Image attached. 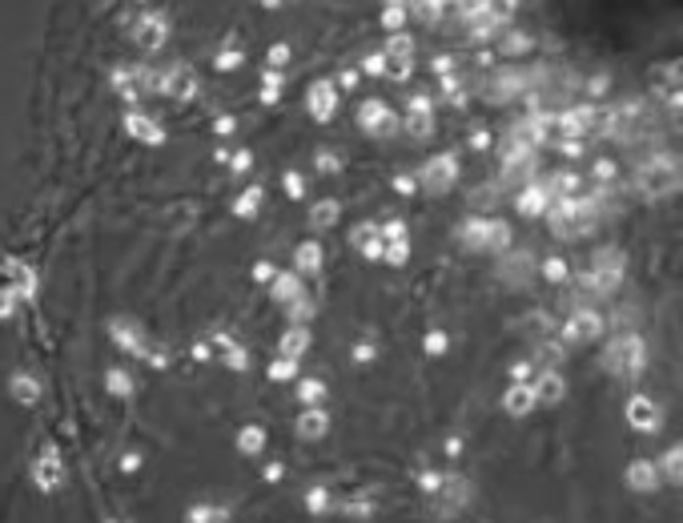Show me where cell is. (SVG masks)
<instances>
[{
  "label": "cell",
  "instance_id": "8d00e7d4",
  "mask_svg": "<svg viewBox=\"0 0 683 523\" xmlns=\"http://www.w3.org/2000/svg\"><path fill=\"white\" fill-rule=\"evenodd\" d=\"M302 190H305L302 177H298V174H285V194H289V197H302Z\"/></svg>",
  "mask_w": 683,
  "mask_h": 523
},
{
  "label": "cell",
  "instance_id": "ffe728a7",
  "mask_svg": "<svg viewBox=\"0 0 683 523\" xmlns=\"http://www.w3.org/2000/svg\"><path fill=\"white\" fill-rule=\"evenodd\" d=\"M305 347H310V334H305L302 326H294V330H289V334L282 338V350H285V358H298V354H302Z\"/></svg>",
  "mask_w": 683,
  "mask_h": 523
},
{
  "label": "cell",
  "instance_id": "1f68e13d",
  "mask_svg": "<svg viewBox=\"0 0 683 523\" xmlns=\"http://www.w3.org/2000/svg\"><path fill=\"white\" fill-rule=\"evenodd\" d=\"M366 73H370V77H382V73H390V57H382V53L366 57Z\"/></svg>",
  "mask_w": 683,
  "mask_h": 523
},
{
  "label": "cell",
  "instance_id": "30bf717a",
  "mask_svg": "<svg viewBox=\"0 0 683 523\" xmlns=\"http://www.w3.org/2000/svg\"><path fill=\"white\" fill-rule=\"evenodd\" d=\"M627 483H631V491H655L659 487V467H651L647 459H635L627 467Z\"/></svg>",
  "mask_w": 683,
  "mask_h": 523
},
{
  "label": "cell",
  "instance_id": "f1b7e54d",
  "mask_svg": "<svg viewBox=\"0 0 683 523\" xmlns=\"http://www.w3.org/2000/svg\"><path fill=\"white\" fill-rule=\"evenodd\" d=\"M527 49H531V40L523 37V33H511V37L503 40V53H507V57H514V53H527Z\"/></svg>",
  "mask_w": 683,
  "mask_h": 523
},
{
  "label": "cell",
  "instance_id": "bcb514c9",
  "mask_svg": "<svg viewBox=\"0 0 683 523\" xmlns=\"http://www.w3.org/2000/svg\"><path fill=\"white\" fill-rule=\"evenodd\" d=\"M253 278H258V282H266V278H273V270H269L266 262H262V266H258V270H253Z\"/></svg>",
  "mask_w": 683,
  "mask_h": 523
},
{
  "label": "cell",
  "instance_id": "277c9868",
  "mask_svg": "<svg viewBox=\"0 0 683 523\" xmlns=\"http://www.w3.org/2000/svg\"><path fill=\"white\" fill-rule=\"evenodd\" d=\"M458 177V157L455 153H438L426 169H422V185L430 190V194H446L450 185H455Z\"/></svg>",
  "mask_w": 683,
  "mask_h": 523
},
{
  "label": "cell",
  "instance_id": "484cf974",
  "mask_svg": "<svg viewBox=\"0 0 683 523\" xmlns=\"http://www.w3.org/2000/svg\"><path fill=\"white\" fill-rule=\"evenodd\" d=\"M543 278H547V282H563V278H567V262H563V258H547V262H543Z\"/></svg>",
  "mask_w": 683,
  "mask_h": 523
},
{
  "label": "cell",
  "instance_id": "4316f807",
  "mask_svg": "<svg viewBox=\"0 0 683 523\" xmlns=\"http://www.w3.org/2000/svg\"><path fill=\"white\" fill-rule=\"evenodd\" d=\"M294 374H298V358H285V354L269 367V379H294Z\"/></svg>",
  "mask_w": 683,
  "mask_h": 523
},
{
  "label": "cell",
  "instance_id": "7a4b0ae2",
  "mask_svg": "<svg viewBox=\"0 0 683 523\" xmlns=\"http://www.w3.org/2000/svg\"><path fill=\"white\" fill-rule=\"evenodd\" d=\"M635 185H639L647 197H664V194H671V190L680 185V165H675V161H667V157H659V161H651V165H643V169H639Z\"/></svg>",
  "mask_w": 683,
  "mask_h": 523
},
{
  "label": "cell",
  "instance_id": "cb8c5ba5",
  "mask_svg": "<svg viewBox=\"0 0 683 523\" xmlns=\"http://www.w3.org/2000/svg\"><path fill=\"white\" fill-rule=\"evenodd\" d=\"M410 53H414V44H410V37H390V44H386V57H394V60H410Z\"/></svg>",
  "mask_w": 683,
  "mask_h": 523
},
{
  "label": "cell",
  "instance_id": "b9f144b4",
  "mask_svg": "<svg viewBox=\"0 0 683 523\" xmlns=\"http://www.w3.org/2000/svg\"><path fill=\"white\" fill-rule=\"evenodd\" d=\"M450 65H455V60H450V57H438V60H435V69H438V73H442V77H450Z\"/></svg>",
  "mask_w": 683,
  "mask_h": 523
},
{
  "label": "cell",
  "instance_id": "83f0119b",
  "mask_svg": "<svg viewBox=\"0 0 683 523\" xmlns=\"http://www.w3.org/2000/svg\"><path fill=\"white\" fill-rule=\"evenodd\" d=\"M406 254H410V242H406V238H402V242H386V258H390V266H402Z\"/></svg>",
  "mask_w": 683,
  "mask_h": 523
},
{
  "label": "cell",
  "instance_id": "ac0fdd59",
  "mask_svg": "<svg viewBox=\"0 0 683 523\" xmlns=\"http://www.w3.org/2000/svg\"><path fill=\"white\" fill-rule=\"evenodd\" d=\"M354 246H362V254H366V258H378V254H382L378 230H374V226H358V230H354Z\"/></svg>",
  "mask_w": 683,
  "mask_h": 523
},
{
  "label": "cell",
  "instance_id": "e575fe53",
  "mask_svg": "<svg viewBox=\"0 0 683 523\" xmlns=\"http://www.w3.org/2000/svg\"><path fill=\"white\" fill-rule=\"evenodd\" d=\"M402 20H406L402 8H386V13H382V24H386V28H402Z\"/></svg>",
  "mask_w": 683,
  "mask_h": 523
},
{
  "label": "cell",
  "instance_id": "2e32d148",
  "mask_svg": "<svg viewBox=\"0 0 683 523\" xmlns=\"http://www.w3.org/2000/svg\"><path fill=\"white\" fill-rule=\"evenodd\" d=\"M563 390H567V383H563V374H559V370H547V374L539 379V387H534V395H539L543 403H559V399H563Z\"/></svg>",
  "mask_w": 683,
  "mask_h": 523
},
{
  "label": "cell",
  "instance_id": "7dc6e473",
  "mask_svg": "<svg viewBox=\"0 0 683 523\" xmlns=\"http://www.w3.org/2000/svg\"><path fill=\"white\" fill-rule=\"evenodd\" d=\"M358 85V73H342V89H354Z\"/></svg>",
  "mask_w": 683,
  "mask_h": 523
},
{
  "label": "cell",
  "instance_id": "4fadbf2b",
  "mask_svg": "<svg viewBox=\"0 0 683 523\" xmlns=\"http://www.w3.org/2000/svg\"><path fill=\"white\" fill-rule=\"evenodd\" d=\"M591 121H595L591 105H575V109H567V113L559 117V129H563V137H583V129H587Z\"/></svg>",
  "mask_w": 683,
  "mask_h": 523
},
{
  "label": "cell",
  "instance_id": "8992f818",
  "mask_svg": "<svg viewBox=\"0 0 683 523\" xmlns=\"http://www.w3.org/2000/svg\"><path fill=\"white\" fill-rule=\"evenodd\" d=\"M627 423L635 426V431H659V407L647 395H635L627 403Z\"/></svg>",
  "mask_w": 683,
  "mask_h": 523
},
{
  "label": "cell",
  "instance_id": "d590c367",
  "mask_svg": "<svg viewBox=\"0 0 683 523\" xmlns=\"http://www.w3.org/2000/svg\"><path fill=\"white\" fill-rule=\"evenodd\" d=\"M382 238H386V242H402V238H406V226H402V222H390V226L382 230Z\"/></svg>",
  "mask_w": 683,
  "mask_h": 523
},
{
  "label": "cell",
  "instance_id": "e0dca14e",
  "mask_svg": "<svg viewBox=\"0 0 683 523\" xmlns=\"http://www.w3.org/2000/svg\"><path fill=\"white\" fill-rule=\"evenodd\" d=\"M294 262H298L305 274H314V270H318V266L326 262L322 242H302V246H298V254H294Z\"/></svg>",
  "mask_w": 683,
  "mask_h": 523
},
{
  "label": "cell",
  "instance_id": "681fc988",
  "mask_svg": "<svg viewBox=\"0 0 683 523\" xmlns=\"http://www.w3.org/2000/svg\"><path fill=\"white\" fill-rule=\"evenodd\" d=\"M266 4H269V8H278V0H266Z\"/></svg>",
  "mask_w": 683,
  "mask_h": 523
},
{
  "label": "cell",
  "instance_id": "f546056e",
  "mask_svg": "<svg viewBox=\"0 0 683 523\" xmlns=\"http://www.w3.org/2000/svg\"><path fill=\"white\" fill-rule=\"evenodd\" d=\"M422 347H426V354H442V350L450 347V338H446V334H442V330H430V334H426V342H422Z\"/></svg>",
  "mask_w": 683,
  "mask_h": 523
},
{
  "label": "cell",
  "instance_id": "52a82bcc",
  "mask_svg": "<svg viewBox=\"0 0 683 523\" xmlns=\"http://www.w3.org/2000/svg\"><path fill=\"white\" fill-rule=\"evenodd\" d=\"M603 334V318L595 310H579L575 318L567 322V342H591Z\"/></svg>",
  "mask_w": 683,
  "mask_h": 523
},
{
  "label": "cell",
  "instance_id": "7402d4cb",
  "mask_svg": "<svg viewBox=\"0 0 683 523\" xmlns=\"http://www.w3.org/2000/svg\"><path fill=\"white\" fill-rule=\"evenodd\" d=\"M322 395H326V383H322V379H305L302 387H298V399H302V403H310V407H318V403H322Z\"/></svg>",
  "mask_w": 683,
  "mask_h": 523
},
{
  "label": "cell",
  "instance_id": "603a6c76",
  "mask_svg": "<svg viewBox=\"0 0 683 523\" xmlns=\"http://www.w3.org/2000/svg\"><path fill=\"white\" fill-rule=\"evenodd\" d=\"M310 222H314L318 230H322V226H334V222H338V201H322V206H314Z\"/></svg>",
  "mask_w": 683,
  "mask_h": 523
},
{
  "label": "cell",
  "instance_id": "ba28073f",
  "mask_svg": "<svg viewBox=\"0 0 683 523\" xmlns=\"http://www.w3.org/2000/svg\"><path fill=\"white\" fill-rule=\"evenodd\" d=\"M430 499L438 504V511H442V515L458 511V507L466 504V479H455V475H446L442 491H438V495H430Z\"/></svg>",
  "mask_w": 683,
  "mask_h": 523
},
{
  "label": "cell",
  "instance_id": "6da1fadb",
  "mask_svg": "<svg viewBox=\"0 0 683 523\" xmlns=\"http://www.w3.org/2000/svg\"><path fill=\"white\" fill-rule=\"evenodd\" d=\"M462 246H471V250H507L511 246V230L503 226V222H466L462 226Z\"/></svg>",
  "mask_w": 683,
  "mask_h": 523
},
{
  "label": "cell",
  "instance_id": "ee69618b",
  "mask_svg": "<svg viewBox=\"0 0 683 523\" xmlns=\"http://www.w3.org/2000/svg\"><path fill=\"white\" fill-rule=\"evenodd\" d=\"M471 145H475V149H482V145H491V137H487V133H482V129H478V133L471 137Z\"/></svg>",
  "mask_w": 683,
  "mask_h": 523
},
{
  "label": "cell",
  "instance_id": "d4e9b609",
  "mask_svg": "<svg viewBox=\"0 0 683 523\" xmlns=\"http://www.w3.org/2000/svg\"><path fill=\"white\" fill-rule=\"evenodd\" d=\"M266 447V431L262 426H246L242 431V451H262Z\"/></svg>",
  "mask_w": 683,
  "mask_h": 523
},
{
  "label": "cell",
  "instance_id": "f6af8a7d",
  "mask_svg": "<svg viewBox=\"0 0 683 523\" xmlns=\"http://www.w3.org/2000/svg\"><path fill=\"white\" fill-rule=\"evenodd\" d=\"M354 358H362V363H370V358H374V350H370V347H354Z\"/></svg>",
  "mask_w": 683,
  "mask_h": 523
},
{
  "label": "cell",
  "instance_id": "9a60e30c",
  "mask_svg": "<svg viewBox=\"0 0 683 523\" xmlns=\"http://www.w3.org/2000/svg\"><path fill=\"white\" fill-rule=\"evenodd\" d=\"M326 426H330V415H326L322 407H310L302 419H298V435H302V439H322Z\"/></svg>",
  "mask_w": 683,
  "mask_h": 523
},
{
  "label": "cell",
  "instance_id": "d6a6232c",
  "mask_svg": "<svg viewBox=\"0 0 683 523\" xmlns=\"http://www.w3.org/2000/svg\"><path fill=\"white\" fill-rule=\"evenodd\" d=\"M575 185H579V177H575V174H559V177H555V190H559L563 197L575 194Z\"/></svg>",
  "mask_w": 683,
  "mask_h": 523
},
{
  "label": "cell",
  "instance_id": "3957f363",
  "mask_svg": "<svg viewBox=\"0 0 683 523\" xmlns=\"http://www.w3.org/2000/svg\"><path fill=\"white\" fill-rule=\"evenodd\" d=\"M607 367L615 374H639V367H643V342L635 334H619L607 350Z\"/></svg>",
  "mask_w": 683,
  "mask_h": 523
},
{
  "label": "cell",
  "instance_id": "7c38bea8",
  "mask_svg": "<svg viewBox=\"0 0 683 523\" xmlns=\"http://www.w3.org/2000/svg\"><path fill=\"white\" fill-rule=\"evenodd\" d=\"M406 129H410L414 137H430L435 121H430V101H426V97H414V101H410V117H406Z\"/></svg>",
  "mask_w": 683,
  "mask_h": 523
},
{
  "label": "cell",
  "instance_id": "5b68a950",
  "mask_svg": "<svg viewBox=\"0 0 683 523\" xmlns=\"http://www.w3.org/2000/svg\"><path fill=\"white\" fill-rule=\"evenodd\" d=\"M358 125L366 129V133H378V137H386V133H394V113H390V105H382V101H366L358 109Z\"/></svg>",
  "mask_w": 683,
  "mask_h": 523
},
{
  "label": "cell",
  "instance_id": "74e56055",
  "mask_svg": "<svg viewBox=\"0 0 683 523\" xmlns=\"http://www.w3.org/2000/svg\"><path fill=\"white\" fill-rule=\"evenodd\" d=\"M318 169H322V174H338V157H334V153H322V157H318Z\"/></svg>",
  "mask_w": 683,
  "mask_h": 523
},
{
  "label": "cell",
  "instance_id": "5bb4252c",
  "mask_svg": "<svg viewBox=\"0 0 683 523\" xmlns=\"http://www.w3.org/2000/svg\"><path fill=\"white\" fill-rule=\"evenodd\" d=\"M534 403H539V395H534V387H527V383H514V387L507 390V399H503V407L511 410V415H527Z\"/></svg>",
  "mask_w": 683,
  "mask_h": 523
},
{
  "label": "cell",
  "instance_id": "c3c4849f",
  "mask_svg": "<svg viewBox=\"0 0 683 523\" xmlns=\"http://www.w3.org/2000/svg\"><path fill=\"white\" fill-rule=\"evenodd\" d=\"M671 81H683V60L680 65H671Z\"/></svg>",
  "mask_w": 683,
  "mask_h": 523
},
{
  "label": "cell",
  "instance_id": "8fae6325",
  "mask_svg": "<svg viewBox=\"0 0 683 523\" xmlns=\"http://www.w3.org/2000/svg\"><path fill=\"white\" fill-rule=\"evenodd\" d=\"M550 201H555V197H550L543 185H527V190L518 194V201H514V206H518V213H527V217H539V213L550 210Z\"/></svg>",
  "mask_w": 683,
  "mask_h": 523
},
{
  "label": "cell",
  "instance_id": "4dcf8cb0",
  "mask_svg": "<svg viewBox=\"0 0 683 523\" xmlns=\"http://www.w3.org/2000/svg\"><path fill=\"white\" fill-rule=\"evenodd\" d=\"M305 504H310V511L318 515V511H326V507H330V495H326L322 487H310V495H305Z\"/></svg>",
  "mask_w": 683,
  "mask_h": 523
},
{
  "label": "cell",
  "instance_id": "60d3db41",
  "mask_svg": "<svg viewBox=\"0 0 683 523\" xmlns=\"http://www.w3.org/2000/svg\"><path fill=\"white\" fill-rule=\"evenodd\" d=\"M394 190L398 194H414V177H394Z\"/></svg>",
  "mask_w": 683,
  "mask_h": 523
},
{
  "label": "cell",
  "instance_id": "836d02e7",
  "mask_svg": "<svg viewBox=\"0 0 683 523\" xmlns=\"http://www.w3.org/2000/svg\"><path fill=\"white\" fill-rule=\"evenodd\" d=\"M258 201H262V190H249V194L237 201V213H253L258 210Z\"/></svg>",
  "mask_w": 683,
  "mask_h": 523
},
{
  "label": "cell",
  "instance_id": "ab89813d",
  "mask_svg": "<svg viewBox=\"0 0 683 523\" xmlns=\"http://www.w3.org/2000/svg\"><path fill=\"white\" fill-rule=\"evenodd\" d=\"M595 177H599V181H611V177H615V165H611V161H599V165H595Z\"/></svg>",
  "mask_w": 683,
  "mask_h": 523
},
{
  "label": "cell",
  "instance_id": "f35d334b",
  "mask_svg": "<svg viewBox=\"0 0 683 523\" xmlns=\"http://www.w3.org/2000/svg\"><path fill=\"white\" fill-rule=\"evenodd\" d=\"M511 379H514V383H527V379H531V367H527V363H514V367H511Z\"/></svg>",
  "mask_w": 683,
  "mask_h": 523
},
{
  "label": "cell",
  "instance_id": "d6986e66",
  "mask_svg": "<svg viewBox=\"0 0 683 523\" xmlns=\"http://www.w3.org/2000/svg\"><path fill=\"white\" fill-rule=\"evenodd\" d=\"M659 467H664V475L671 479V483H680V487H683V443H680V447H671V451L664 455V463H659Z\"/></svg>",
  "mask_w": 683,
  "mask_h": 523
},
{
  "label": "cell",
  "instance_id": "9c48e42d",
  "mask_svg": "<svg viewBox=\"0 0 683 523\" xmlns=\"http://www.w3.org/2000/svg\"><path fill=\"white\" fill-rule=\"evenodd\" d=\"M334 105H338V97H334V85L314 81V85H310V113L318 117V121H326V117H334Z\"/></svg>",
  "mask_w": 683,
  "mask_h": 523
},
{
  "label": "cell",
  "instance_id": "7bdbcfd3",
  "mask_svg": "<svg viewBox=\"0 0 683 523\" xmlns=\"http://www.w3.org/2000/svg\"><path fill=\"white\" fill-rule=\"evenodd\" d=\"M285 57H289V49H285V44H278V49H273V53H269V60H273V65H282Z\"/></svg>",
  "mask_w": 683,
  "mask_h": 523
},
{
  "label": "cell",
  "instance_id": "44dd1931",
  "mask_svg": "<svg viewBox=\"0 0 683 523\" xmlns=\"http://www.w3.org/2000/svg\"><path fill=\"white\" fill-rule=\"evenodd\" d=\"M273 298H278V302H298V298H302V286H298V278L282 274V278H278V286H273Z\"/></svg>",
  "mask_w": 683,
  "mask_h": 523
}]
</instances>
